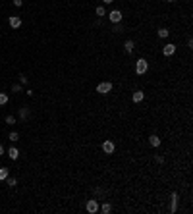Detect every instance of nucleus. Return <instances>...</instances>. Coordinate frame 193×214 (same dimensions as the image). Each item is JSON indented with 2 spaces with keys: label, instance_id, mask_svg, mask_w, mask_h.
<instances>
[{
  "label": "nucleus",
  "instance_id": "1",
  "mask_svg": "<svg viewBox=\"0 0 193 214\" xmlns=\"http://www.w3.org/2000/svg\"><path fill=\"white\" fill-rule=\"evenodd\" d=\"M147 69H149V64H147V60L139 58L137 62H135V73H137V75H143Z\"/></svg>",
  "mask_w": 193,
  "mask_h": 214
},
{
  "label": "nucleus",
  "instance_id": "2",
  "mask_svg": "<svg viewBox=\"0 0 193 214\" xmlns=\"http://www.w3.org/2000/svg\"><path fill=\"white\" fill-rule=\"evenodd\" d=\"M110 91H112V83H108V81H104V83H101L97 87V93H101V94H106Z\"/></svg>",
  "mask_w": 193,
  "mask_h": 214
},
{
  "label": "nucleus",
  "instance_id": "3",
  "mask_svg": "<svg viewBox=\"0 0 193 214\" xmlns=\"http://www.w3.org/2000/svg\"><path fill=\"white\" fill-rule=\"evenodd\" d=\"M108 19H110L112 23H120V21H122V12H120V10L110 12V14H108Z\"/></svg>",
  "mask_w": 193,
  "mask_h": 214
},
{
  "label": "nucleus",
  "instance_id": "4",
  "mask_svg": "<svg viewBox=\"0 0 193 214\" xmlns=\"http://www.w3.org/2000/svg\"><path fill=\"white\" fill-rule=\"evenodd\" d=\"M114 149H116V147H114V143H112V141H104V143H102V151H104L106 154H112V153H114Z\"/></svg>",
  "mask_w": 193,
  "mask_h": 214
},
{
  "label": "nucleus",
  "instance_id": "5",
  "mask_svg": "<svg viewBox=\"0 0 193 214\" xmlns=\"http://www.w3.org/2000/svg\"><path fill=\"white\" fill-rule=\"evenodd\" d=\"M8 23H10V27H14V29H18V27L21 25V19H19L18 15H12V18L8 19Z\"/></svg>",
  "mask_w": 193,
  "mask_h": 214
},
{
  "label": "nucleus",
  "instance_id": "6",
  "mask_svg": "<svg viewBox=\"0 0 193 214\" xmlns=\"http://www.w3.org/2000/svg\"><path fill=\"white\" fill-rule=\"evenodd\" d=\"M176 52V44H166V46L162 48V54L164 56H172Z\"/></svg>",
  "mask_w": 193,
  "mask_h": 214
},
{
  "label": "nucleus",
  "instance_id": "7",
  "mask_svg": "<svg viewBox=\"0 0 193 214\" xmlns=\"http://www.w3.org/2000/svg\"><path fill=\"white\" fill-rule=\"evenodd\" d=\"M87 210L91 212V214H95L98 210V203H97V201H89V203H87Z\"/></svg>",
  "mask_w": 193,
  "mask_h": 214
},
{
  "label": "nucleus",
  "instance_id": "8",
  "mask_svg": "<svg viewBox=\"0 0 193 214\" xmlns=\"http://www.w3.org/2000/svg\"><path fill=\"white\" fill-rule=\"evenodd\" d=\"M8 156H10L12 160H18V158H19V151L16 149V147H12V149L8 151Z\"/></svg>",
  "mask_w": 193,
  "mask_h": 214
},
{
  "label": "nucleus",
  "instance_id": "9",
  "mask_svg": "<svg viewBox=\"0 0 193 214\" xmlns=\"http://www.w3.org/2000/svg\"><path fill=\"white\" fill-rule=\"evenodd\" d=\"M176 204H178V193H172V207H170V212H176Z\"/></svg>",
  "mask_w": 193,
  "mask_h": 214
},
{
  "label": "nucleus",
  "instance_id": "10",
  "mask_svg": "<svg viewBox=\"0 0 193 214\" xmlns=\"http://www.w3.org/2000/svg\"><path fill=\"white\" fill-rule=\"evenodd\" d=\"M131 98H133V102H141V100H143V93H141V91H135Z\"/></svg>",
  "mask_w": 193,
  "mask_h": 214
},
{
  "label": "nucleus",
  "instance_id": "11",
  "mask_svg": "<svg viewBox=\"0 0 193 214\" xmlns=\"http://www.w3.org/2000/svg\"><path fill=\"white\" fill-rule=\"evenodd\" d=\"M149 143H151V145H153V147H158V145H160V139H158V137H157V135H151V139H149Z\"/></svg>",
  "mask_w": 193,
  "mask_h": 214
},
{
  "label": "nucleus",
  "instance_id": "12",
  "mask_svg": "<svg viewBox=\"0 0 193 214\" xmlns=\"http://www.w3.org/2000/svg\"><path fill=\"white\" fill-rule=\"evenodd\" d=\"M133 46H135V43H133V41H126V44H124L126 52H131V50H133Z\"/></svg>",
  "mask_w": 193,
  "mask_h": 214
},
{
  "label": "nucleus",
  "instance_id": "13",
  "mask_svg": "<svg viewBox=\"0 0 193 214\" xmlns=\"http://www.w3.org/2000/svg\"><path fill=\"white\" fill-rule=\"evenodd\" d=\"M8 179V168H0V182Z\"/></svg>",
  "mask_w": 193,
  "mask_h": 214
},
{
  "label": "nucleus",
  "instance_id": "14",
  "mask_svg": "<svg viewBox=\"0 0 193 214\" xmlns=\"http://www.w3.org/2000/svg\"><path fill=\"white\" fill-rule=\"evenodd\" d=\"M110 210H112V207H110L108 203H104V204H102V207H101V212H102V214H108Z\"/></svg>",
  "mask_w": 193,
  "mask_h": 214
},
{
  "label": "nucleus",
  "instance_id": "15",
  "mask_svg": "<svg viewBox=\"0 0 193 214\" xmlns=\"http://www.w3.org/2000/svg\"><path fill=\"white\" fill-rule=\"evenodd\" d=\"M168 35H170V31H168V29H158V37H160V39H166Z\"/></svg>",
  "mask_w": 193,
  "mask_h": 214
},
{
  "label": "nucleus",
  "instance_id": "16",
  "mask_svg": "<svg viewBox=\"0 0 193 214\" xmlns=\"http://www.w3.org/2000/svg\"><path fill=\"white\" fill-rule=\"evenodd\" d=\"M97 15H98V18H104V15H106V12H104V8H102V6L97 8Z\"/></svg>",
  "mask_w": 193,
  "mask_h": 214
},
{
  "label": "nucleus",
  "instance_id": "17",
  "mask_svg": "<svg viewBox=\"0 0 193 214\" xmlns=\"http://www.w3.org/2000/svg\"><path fill=\"white\" fill-rule=\"evenodd\" d=\"M27 114H29V110H27V108H21V110H19V118H21V120H25Z\"/></svg>",
  "mask_w": 193,
  "mask_h": 214
},
{
  "label": "nucleus",
  "instance_id": "18",
  "mask_svg": "<svg viewBox=\"0 0 193 214\" xmlns=\"http://www.w3.org/2000/svg\"><path fill=\"white\" fill-rule=\"evenodd\" d=\"M6 102H8V94L0 93V104H6Z\"/></svg>",
  "mask_w": 193,
  "mask_h": 214
},
{
  "label": "nucleus",
  "instance_id": "19",
  "mask_svg": "<svg viewBox=\"0 0 193 214\" xmlns=\"http://www.w3.org/2000/svg\"><path fill=\"white\" fill-rule=\"evenodd\" d=\"M18 139H19V135L16 133V131H12L10 133V141H18Z\"/></svg>",
  "mask_w": 193,
  "mask_h": 214
},
{
  "label": "nucleus",
  "instance_id": "20",
  "mask_svg": "<svg viewBox=\"0 0 193 214\" xmlns=\"http://www.w3.org/2000/svg\"><path fill=\"white\" fill-rule=\"evenodd\" d=\"M6 123H16V118L14 116H6Z\"/></svg>",
  "mask_w": 193,
  "mask_h": 214
},
{
  "label": "nucleus",
  "instance_id": "21",
  "mask_svg": "<svg viewBox=\"0 0 193 214\" xmlns=\"http://www.w3.org/2000/svg\"><path fill=\"white\" fill-rule=\"evenodd\" d=\"M12 91H14V93H19V91H21V85H14V87H12Z\"/></svg>",
  "mask_w": 193,
  "mask_h": 214
},
{
  "label": "nucleus",
  "instance_id": "22",
  "mask_svg": "<svg viewBox=\"0 0 193 214\" xmlns=\"http://www.w3.org/2000/svg\"><path fill=\"white\" fill-rule=\"evenodd\" d=\"M16 183H18V182H16V178H10V179H8V185H12V187H14Z\"/></svg>",
  "mask_w": 193,
  "mask_h": 214
},
{
  "label": "nucleus",
  "instance_id": "23",
  "mask_svg": "<svg viewBox=\"0 0 193 214\" xmlns=\"http://www.w3.org/2000/svg\"><path fill=\"white\" fill-rule=\"evenodd\" d=\"M19 81H21V83L25 85V83H27V77H25V75H19Z\"/></svg>",
  "mask_w": 193,
  "mask_h": 214
},
{
  "label": "nucleus",
  "instance_id": "24",
  "mask_svg": "<svg viewBox=\"0 0 193 214\" xmlns=\"http://www.w3.org/2000/svg\"><path fill=\"white\" fill-rule=\"evenodd\" d=\"M14 6H21V0H14Z\"/></svg>",
  "mask_w": 193,
  "mask_h": 214
},
{
  "label": "nucleus",
  "instance_id": "25",
  "mask_svg": "<svg viewBox=\"0 0 193 214\" xmlns=\"http://www.w3.org/2000/svg\"><path fill=\"white\" fill-rule=\"evenodd\" d=\"M2 154H4V147L0 145V156H2Z\"/></svg>",
  "mask_w": 193,
  "mask_h": 214
},
{
  "label": "nucleus",
  "instance_id": "26",
  "mask_svg": "<svg viewBox=\"0 0 193 214\" xmlns=\"http://www.w3.org/2000/svg\"><path fill=\"white\" fill-rule=\"evenodd\" d=\"M102 2H104V4H110V2H112V0H102Z\"/></svg>",
  "mask_w": 193,
  "mask_h": 214
},
{
  "label": "nucleus",
  "instance_id": "27",
  "mask_svg": "<svg viewBox=\"0 0 193 214\" xmlns=\"http://www.w3.org/2000/svg\"><path fill=\"white\" fill-rule=\"evenodd\" d=\"M166 2H174V0H166Z\"/></svg>",
  "mask_w": 193,
  "mask_h": 214
}]
</instances>
